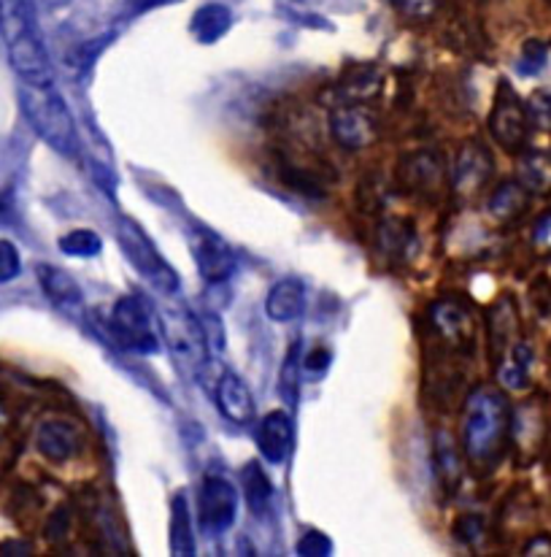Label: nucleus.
Listing matches in <instances>:
<instances>
[{"instance_id": "24", "label": "nucleus", "mask_w": 551, "mask_h": 557, "mask_svg": "<svg viewBox=\"0 0 551 557\" xmlns=\"http://www.w3.org/2000/svg\"><path fill=\"white\" fill-rule=\"evenodd\" d=\"M433 460H436L433 466H436L438 482L447 490H458L462 479V463L458 447H454L452 436H449L447 431L436 433V442H433Z\"/></svg>"}, {"instance_id": "27", "label": "nucleus", "mask_w": 551, "mask_h": 557, "mask_svg": "<svg viewBox=\"0 0 551 557\" xmlns=\"http://www.w3.org/2000/svg\"><path fill=\"white\" fill-rule=\"evenodd\" d=\"M378 87H381V74L373 69H360V71H352V74L343 79L341 95L349 100V103H360V100L373 98V95L378 92Z\"/></svg>"}, {"instance_id": "5", "label": "nucleus", "mask_w": 551, "mask_h": 557, "mask_svg": "<svg viewBox=\"0 0 551 557\" xmlns=\"http://www.w3.org/2000/svg\"><path fill=\"white\" fill-rule=\"evenodd\" d=\"M116 242H120V249L127 258V263L147 278L152 287L163 289V293H176V287H179V274L171 269L168 260L160 255V249L154 247L149 233L143 231L138 222L122 216V220L116 222Z\"/></svg>"}, {"instance_id": "37", "label": "nucleus", "mask_w": 551, "mask_h": 557, "mask_svg": "<svg viewBox=\"0 0 551 557\" xmlns=\"http://www.w3.org/2000/svg\"><path fill=\"white\" fill-rule=\"evenodd\" d=\"M65 533H68V511H58V515L52 517V522H49L47 539L60 542V539H65Z\"/></svg>"}, {"instance_id": "26", "label": "nucleus", "mask_w": 551, "mask_h": 557, "mask_svg": "<svg viewBox=\"0 0 551 557\" xmlns=\"http://www.w3.org/2000/svg\"><path fill=\"white\" fill-rule=\"evenodd\" d=\"M403 176L414 189H436L443 180V163L438 154L433 152H419L411 154L403 163Z\"/></svg>"}, {"instance_id": "20", "label": "nucleus", "mask_w": 551, "mask_h": 557, "mask_svg": "<svg viewBox=\"0 0 551 557\" xmlns=\"http://www.w3.org/2000/svg\"><path fill=\"white\" fill-rule=\"evenodd\" d=\"M233 27V11L222 3L200 5L189 20V33L198 44H216Z\"/></svg>"}, {"instance_id": "21", "label": "nucleus", "mask_w": 551, "mask_h": 557, "mask_svg": "<svg viewBox=\"0 0 551 557\" xmlns=\"http://www.w3.org/2000/svg\"><path fill=\"white\" fill-rule=\"evenodd\" d=\"M516 182L538 198L551 195V154L549 152H525L516 160Z\"/></svg>"}, {"instance_id": "34", "label": "nucleus", "mask_w": 551, "mask_h": 557, "mask_svg": "<svg viewBox=\"0 0 551 557\" xmlns=\"http://www.w3.org/2000/svg\"><path fill=\"white\" fill-rule=\"evenodd\" d=\"M405 16H414V20H425L433 11L438 9V0H392Z\"/></svg>"}, {"instance_id": "8", "label": "nucleus", "mask_w": 551, "mask_h": 557, "mask_svg": "<svg viewBox=\"0 0 551 557\" xmlns=\"http://www.w3.org/2000/svg\"><path fill=\"white\" fill-rule=\"evenodd\" d=\"M200 528L211 536H222L236 525L238 490L225 476H205L198 493Z\"/></svg>"}, {"instance_id": "28", "label": "nucleus", "mask_w": 551, "mask_h": 557, "mask_svg": "<svg viewBox=\"0 0 551 557\" xmlns=\"http://www.w3.org/2000/svg\"><path fill=\"white\" fill-rule=\"evenodd\" d=\"M547 65H549V44L538 41V38L525 41V47L519 49V58H516V74L530 79V76L543 74Z\"/></svg>"}, {"instance_id": "14", "label": "nucleus", "mask_w": 551, "mask_h": 557, "mask_svg": "<svg viewBox=\"0 0 551 557\" xmlns=\"http://www.w3.org/2000/svg\"><path fill=\"white\" fill-rule=\"evenodd\" d=\"M330 133L343 149H365L376 141L378 125L371 111L360 109V106H343V109L333 111Z\"/></svg>"}, {"instance_id": "30", "label": "nucleus", "mask_w": 551, "mask_h": 557, "mask_svg": "<svg viewBox=\"0 0 551 557\" xmlns=\"http://www.w3.org/2000/svg\"><path fill=\"white\" fill-rule=\"evenodd\" d=\"M300 342L292 344V349H289L287 360H284L281 366V373H278V393H281V398L287 400L289 406L298 404V393H300Z\"/></svg>"}, {"instance_id": "29", "label": "nucleus", "mask_w": 551, "mask_h": 557, "mask_svg": "<svg viewBox=\"0 0 551 557\" xmlns=\"http://www.w3.org/2000/svg\"><path fill=\"white\" fill-rule=\"evenodd\" d=\"M100 249H103V242H100L98 233L85 231V227L65 233L60 238V252L68 255V258H95V255H100Z\"/></svg>"}, {"instance_id": "31", "label": "nucleus", "mask_w": 551, "mask_h": 557, "mask_svg": "<svg viewBox=\"0 0 551 557\" xmlns=\"http://www.w3.org/2000/svg\"><path fill=\"white\" fill-rule=\"evenodd\" d=\"M22 274V258L20 249L11 242H0V284L14 282Z\"/></svg>"}, {"instance_id": "23", "label": "nucleus", "mask_w": 551, "mask_h": 557, "mask_svg": "<svg viewBox=\"0 0 551 557\" xmlns=\"http://www.w3.org/2000/svg\"><path fill=\"white\" fill-rule=\"evenodd\" d=\"M171 553L176 557L195 555V533H192V517H189L187 495L176 493L174 504H171Z\"/></svg>"}, {"instance_id": "3", "label": "nucleus", "mask_w": 551, "mask_h": 557, "mask_svg": "<svg viewBox=\"0 0 551 557\" xmlns=\"http://www.w3.org/2000/svg\"><path fill=\"white\" fill-rule=\"evenodd\" d=\"M20 106L25 120L30 122V127L38 133L43 144H49L54 152H60L68 160L79 158V127H76V120L71 114L68 103L63 100V95L54 92L52 85H25L20 90Z\"/></svg>"}, {"instance_id": "17", "label": "nucleus", "mask_w": 551, "mask_h": 557, "mask_svg": "<svg viewBox=\"0 0 551 557\" xmlns=\"http://www.w3.org/2000/svg\"><path fill=\"white\" fill-rule=\"evenodd\" d=\"M533 347L519 338L514 347L505 349L503 355L498 358V382L503 384L505 389L511 393H522V389L530 387V371H533Z\"/></svg>"}, {"instance_id": "1", "label": "nucleus", "mask_w": 551, "mask_h": 557, "mask_svg": "<svg viewBox=\"0 0 551 557\" xmlns=\"http://www.w3.org/2000/svg\"><path fill=\"white\" fill-rule=\"evenodd\" d=\"M0 36L5 41L11 69L25 85H52V60H49L41 33H38L33 0H0Z\"/></svg>"}, {"instance_id": "13", "label": "nucleus", "mask_w": 551, "mask_h": 557, "mask_svg": "<svg viewBox=\"0 0 551 557\" xmlns=\"http://www.w3.org/2000/svg\"><path fill=\"white\" fill-rule=\"evenodd\" d=\"M494 174L492 154L484 144L467 141L465 147L460 149L458 163H454V189L460 195H476L478 189L489 185Z\"/></svg>"}, {"instance_id": "9", "label": "nucleus", "mask_w": 551, "mask_h": 557, "mask_svg": "<svg viewBox=\"0 0 551 557\" xmlns=\"http://www.w3.org/2000/svg\"><path fill=\"white\" fill-rule=\"evenodd\" d=\"M189 252H192L200 276L209 284H225L236 274V258H233L230 244L211 227L195 225L189 231Z\"/></svg>"}, {"instance_id": "12", "label": "nucleus", "mask_w": 551, "mask_h": 557, "mask_svg": "<svg viewBox=\"0 0 551 557\" xmlns=\"http://www.w3.org/2000/svg\"><path fill=\"white\" fill-rule=\"evenodd\" d=\"M214 400L216 406H220L222 414L230 422H236V425H249V422L254 420V414H258L252 389H249V384L233 371L220 373V379H216L214 384Z\"/></svg>"}, {"instance_id": "16", "label": "nucleus", "mask_w": 551, "mask_h": 557, "mask_svg": "<svg viewBox=\"0 0 551 557\" xmlns=\"http://www.w3.org/2000/svg\"><path fill=\"white\" fill-rule=\"evenodd\" d=\"M38 282H41L43 295L58 306L65 314H79L85 309V295H82L79 282L68 274V271L58 269V265L41 263L36 269Z\"/></svg>"}, {"instance_id": "33", "label": "nucleus", "mask_w": 551, "mask_h": 557, "mask_svg": "<svg viewBox=\"0 0 551 557\" xmlns=\"http://www.w3.org/2000/svg\"><path fill=\"white\" fill-rule=\"evenodd\" d=\"M333 553V542L320 531H305L303 539L298 542V555L303 557H325Z\"/></svg>"}, {"instance_id": "35", "label": "nucleus", "mask_w": 551, "mask_h": 557, "mask_svg": "<svg viewBox=\"0 0 551 557\" xmlns=\"http://www.w3.org/2000/svg\"><path fill=\"white\" fill-rule=\"evenodd\" d=\"M481 531H484V522H481V517H476V515L462 517V520L458 522V528H454L458 539H460V542H465V544L476 542V539L481 536Z\"/></svg>"}, {"instance_id": "10", "label": "nucleus", "mask_w": 551, "mask_h": 557, "mask_svg": "<svg viewBox=\"0 0 551 557\" xmlns=\"http://www.w3.org/2000/svg\"><path fill=\"white\" fill-rule=\"evenodd\" d=\"M430 325L441 336V342L449 349H454V352H465L467 347H473V333H476V327H473L471 311L460 300L443 298L438 304H433Z\"/></svg>"}, {"instance_id": "36", "label": "nucleus", "mask_w": 551, "mask_h": 557, "mask_svg": "<svg viewBox=\"0 0 551 557\" xmlns=\"http://www.w3.org/2000/svg\"><path fill=\"white\" fill-rule=\"evenodd\" d=\"M533 244L538 249H551V209L538 216L536 227H533Z\"/></svg>"}, {"instance_id": "7", "label": "nucleus", "mask_w": 551, "mask_h": 557, "mask_svg": "<svg viewBox=\"0 0 551 557\" xmlns=\"http://www.w3.org/2000/svg\"><path fill=\"white\" fill-rule=\"evenodd\" d=\"M530 114L527 106L509 82H500L498 95H494L492 114H489V133L505 152H522L530 136Z\"/></svg>"}, {"instance_id": "18", "label": "nucleus", "mask_w": 551, "mask_h": 557, "mask_svg": "<svg viewBox=\"0 0 551 557\" xmlns=\"http://www.w3.org/2000/svg\"><path fill=\"white\" fill-rule=\"evenodd\" d=\"M305 309V287L295 276L281 278L268 289L265 298V314L274 322H292L303 314Z\"/></svg>"}, {"instance_id": "2", "label": "nucleus", "mask_w": 551, "mask_h": 557, "mask_svg": "<svg viewBox=\"0 0 551 557\" xmlns=\"http://www.w3.org/2000/svg\"><path fill=\"white\" fill-rule=\"evenodd\" d=\"M509 428L511 406L500 389L481 384L467 395L465 420H462V447L467 460L476 466H492L503 453Z\"/></svg>"}, {"instance_id": "11", "label": "nucleus", "mask_w": 551, "mask_h": 557, "mask_svg": "<svg viewBox=\"0 0 551 557\" xmlns=\"http://www.w3.org/2000/svg\"><path fill=\"white\" fill-rule=\"evenodd\" d=\"M36 449L52 463H68L82 449V431L68 420H43L36 431Z\"/></svg>"}, {"instance_id": "32", "label": "nucleus", "mask_w": 551, "mask_h": 557, "mask_svg": "<svg viewBox=\"0 0 551 557\" xmlns=\"http://www.w3.org/2000/svg\"><path fill=\"white\" fill-rule=\"evenodd\" d=\"M527 114H530L533 125L551 131V90H541L533 95L530 103H527Z\"/></svg>"}, {"instance_id": "38", "label": "nucleus", "mask_w": 551, "mask_h": 557, "mask_svg": "<svg viewBox=\"0 0 551 557\" xmlns=\"http://www.w3.org/2000/svg\"><path fill=\"white\" fill-rule=\"evenodd\" d=\"M327 366H330V355L322 352V355H314V358H311V360H305L303 369H305V371H316V369L325 371Z\"/></svg>"}, {"instance_id": "6", "label": "nucleus", "mask_w": 551, "mask_h": 557, "mask_svg": "<svg viewBox=\"0 0 551 557\" xmlns=\"http://www.w3.org/2000/svg\"><path fill=\"white\" fill-rule=\"evenodd\" d=\"M109 333L122 349L133 355H158L160 342L152 331L147 300L141 295H125L114 304L109 317Z\"/></svg>"}, {"instance_id": "4", "label": "nucleus", "mask_w": 551, "mask_h": 557, "mask_svg": "<svg viewBox=\"0 0 551 557\" xmlns=\"http://www.w3.org/2000/svg\"><path fill=\"white\" fill-rule=\"evenodd\" d=\"M160 325H163L165 344H168L176 363L192 371V376H200L211 360L209 333H205L203 322L192 311L181 309V306H171V309L160 311Z\"/></svg>"}, {"instance_id": "25", "label": "nucleus", "mask_w": 551, "mask_h": 557, "mask_svg": "<svg viewBox=\"0 0 551 557\" xmlns=\"http://www.w3.org/2000/svg\"><path fill=\"white\" fill-rule=\"evenodd\" d=\"M243 493H247V504L252 509V515H265L274 504V484H271L268 473L263 471L260 463H247L241 471Z\"/></svg>"}, {"instance_id": "19", "label": "nucleus", "mask_w": 551, "mask_h": 557, "mask_svg": "<svg viewBox=\"0 0 551 557\" xmlns=\"http://www.w3.org/2000/svg\"><path fill=\"white\" fill-rule=\"evenodd\" d=\"M527 206H530V193H527L516 180H509L500 182V185L492 189V195H489L487 200V214L498 222H511L519 220L527 211Z\"/></svg>"}, {"instance_id": "15", "label": "nucleus", "mask_w": 551, "mask_h": 557, "mask_svg": "<svg viewBox=\"0 0 551 557\" xmlns=\"http://www.w3.org/2000/svg\"><path fill=\"white\" fill-rule=\"evenodd\" d=\"M260 449V458L268 463L281 466L292 453V420L284 411H271L263 417L258 425V436H254Z\"/></svg>"}, {"instance_id": "22", "label": "nucleus", "mask_w": 551, "mask_h": 557, "mask_svg": "<svg viewBox=\"0 0 551 557\" xmlns=\"http://www.w3.org/2000/svg\"><path fill=\"white\" fill-rule=\"evenodd\" d=\"M378 244H381L384 255L398 260H409L411 252L416 249V231L409 220H384L378 227Z\"/></svg>"}]
</instances>
